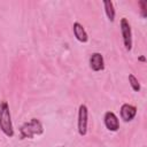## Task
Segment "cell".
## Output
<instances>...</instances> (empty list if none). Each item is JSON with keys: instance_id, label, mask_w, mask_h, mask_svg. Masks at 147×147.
I'll use <instances>...</instances> for the list:
<instances>
[{"instance_id": "cell-2", "label": "cell", "mask_w": 147, "mask_h": 147, "mask_svg": "<svg viewBox=\"0 0 147 147\" xmlns=\"http://www.w3.org/2000/svg\"><path fill=\"white\" fill-rule=\"evenodd\" d=\"M44 132V126L41 122L37 118H31L29 122H25L21 127H20V133L21 138L25 139H32L34 136H40Z\"/></svg>"}, {"instance_id": "cell-11", "label": "cell", "mask_w": 147, "mask_h": 147, "mask_svg": "<svg viewBox=\"0 0 147 147\" xmlns=\"http://www.w3.org/2000/svg\"><path fill=\"white\" fill-rule=\"evenodd\" d=\"M139 6L141 7V16L142 17H146V8H147V3H146V1H139Z\"/></svg>"}, {"instance_id": "cell-10", "label": "cell", "mask_w": 147, "mask_h": 147, "mask_svg": "<svg viewBox=\"0 0 147 147\" xmlns=\"http://www.w3.org/2000/svg\"><path fill=\"white\" fill-rule=\"evenodd\" d=\"M129 83H130V85H131V87H132V90H133L134 92H139V91H140V88H141L140 83H139V80L136 78L134 75H132V74L129 75Z\"/></svg>"}, {"instance_id": "cell-5", "label": "cell", "mask_w": 147, "mask_h": 147, "mask_svg": "<svg viewBox=\"0 0 147 147\" xmlns=\"http://www.w3.org/2000/svg\"><path fill=\"white\" fill-rule=\"evenodd\" d=\"M103 123L105 126L113 132H116L119 129V121L117 118V116L113 113V111H107L103 116Z\"/></svg>"}, {"instance_id": "cell-8", "label": "cell", "mask_w": 147, "mask_h": 147, "mask_svg": "<svg viewBox=\"0 0 147 147\" xmlns=\"http://www.w3.org/2000/svg\"><path fill=\"white\" fill-rule=\"evenodd\" d=\"M72 31H74V34H75V37H76V39L78 41H80V42H87L88 41V34L85 31L84 26L79 22H75L74 23Z\"/></svg>"}, {"instance_id": "cell-13", "label": "cell", "mask_w": 147, "mask_h": 147, "mask_svg": "<svg viewBox=\"0 0 147 147\" xmlns=\"http://www.w3.org/2000/svg\"><path fill=\"white\" fill-rule=\"evenodd\" d=\"M60 147H64V146H60Z\"/></svg>"}, {"instance_id": "cell-12", "label": "cell", "mask_w": 147, "mask_h": 147, "mask_svg": "<svg viewBox=\"0 0 147 147\" xmlns=\"http://www.w3.org/2000/svg\"><path fill=\"white\" fill-rule=\"evenodd\" d=\"M139 60H140V61H142V62H145V57H144V56H141V57H139Z\"/></svg>"}, {"instance_id": "cell-7", "label": "cell", "mask_w": 147, "mask_h": 147, "mask_svg": "<svg viewBox=\"0 0 147 147\" xmlns=\"http://www.w3.org/2000/svg\"><path fill=\"white\" fill-rule=\"evenodd\" d=\"M137 114V108L130 103H124L121 107V117L124 122H130L134 118Z\"/></svg>"}, {"instance_id": "cell-6", "label": "cell", "mask_w": 147, "mask_h": 147, "mask_svg": "<svg viewBox=\"0 0 147 147\" xmlns=\"http://www.w3.org/2000/svg\"><path fill=\"white\" fill-rule=\"evenodd\" d=\"M90 68L93 71H101L105 69V60L101 53H92L90 56Z\"/></svg>"}, {"instance_id": "cell-1", "label": "cell", "mask_w": 147, "mask_h": 147, "mask_svg": "<svg viewBox=\"0 0 147 147\" xmlns=\"http://www.w3.org/2000/svg\"><path fill=\"white\" fill-rule=\"evenodd\" d=\"M0 130L2 133L9 138L14 137V127L11 122V115L7 101L0 103Z\"/></svg>"}, {"instance_id": "cell-3", "label": "cell", "mask_w": 147, "mask_h": 147, "mask_svg": "<svg viewBox=\"0 0 147 147\" xmlns=\"http://www.w3.org/2000/svg\"><path fill=\"white\" fill-rule=\"evenodd\" d=\"M87 123H88V109L86 105L82 103L78 108V121H77V127L79 136L84 137L87 133Z\"/></svg>"}, {"instance_id": "cell-4", "label": "cell", "mask_w": 147, "mask_h": 147, "mask_svg": "<svg viewBox=\"0 0 147 147\" xmlns=\"http://www.w3.org/2000/svg\"><path fill=\"white\" fill-rule=\"evenodd\" d=\"M119 26H121V32H122V38H123V44L126 51H131L132 49V30H131V25L129 23V21L123 17L119 22Z\"/></svg>"}, {"instance_id": "cell-9", "label": "cell", "mask_w": 147, "mask_h": 147, "mask_svg": "<svg viewBox=\"0 0 147 147\" xmlns=\"http://www.w3.org/2000/svg\"><path fill=\"white\" fill-rule=\"evenodd\" d=\"M103 7H105V13L108 17V20L110 22H114L115 21V7H114V3L113 1H109V0H106L103 1Z\"/></svg>"}]
</instances>
